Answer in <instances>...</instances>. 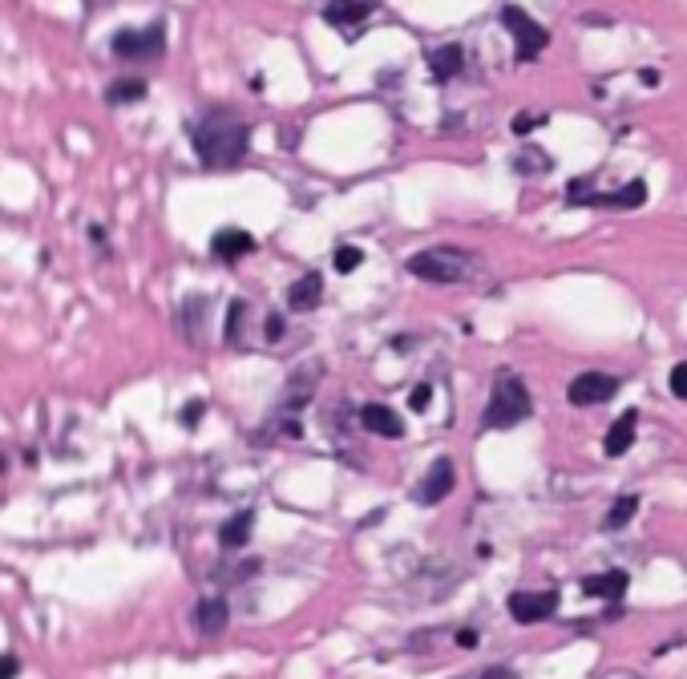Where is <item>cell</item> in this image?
<instances>
[{
  "label": "cell",
  "instance_id": "obj_1",
  "mask_svg": "<svg viewBox=\"0 0 687 679\" xmlns=\"http://www.w3.org/2000/svg\"><path fill=\"white\" fill-rule=\"evenodd\" d=\"M194 154L207 170H227V166H239L247 146H251V126L231 114V110H211L199 118L194 126Z\"/></svg>",
  "mask_w": 687,
  "mask_h": 679
},
{
  "label": "cell",
  "instance_id": "obj_2",
  "mask_svg": "<svg viewBox=\"0 0 687 679\" xmlns=\"http://www.w3.org/2000/svg\"><path fill=\"white\" fill-rule=\"evenodd\" d=\"M526 417H530L526 384H522V376L502 368L498 380H494V393H489V405H485V429H514Z\"/></svg>",
  "mask_w": 687,
  "mask_h": 679
},
{
  "label": "cell",
  "instance_id": "obj_3",
  "mask_svg": "<svg viewBox=\"0 0 687 679\" xmlns=\"http://www.w3.org/2000/svg\"><path fill=\"white\" fill-rule=\"evenodd\" d=\"M469 267H473V259L457 247H429L409 259V271L429 283H461V279H469Z\"/></svg>",
  "mask_w": 687,
  "mask_h": 679
},
{
  "label": "cell",
  "instance_id": "obj_4",
  "mask_svg": "<svg viewBox=\"0 0 687 679\" xmlns=\"http://www.w3.org/2000/svg\"><path fill=\"white\" fill-rule=\"evenodd\" d=\"M110 53L122 57V61H150V57H162L166 53V25L154 21L146 29H118L110 37Z\"/></svg>",
  "mask_w": 687,
  "mask_h": 679
},
{
  "label": "cell",
  "instance_id": "obj_5",
  "mask_svg": "<svg viewBox=\"0 0 687 679\" xmlns=\"http://www.w3.org/2000/svg\"><path fill=\"white\" fill-rule=\"evenodd\" d=\"M502 25L510 29V37H514V45H518V61H534V57L550 45V33H546L530 13L514 9V5L502 9Z\"/></svg>",
  "mask_w": 687,
  "mask_h": 679
},
{
  "label": "cell",
  "instance_id": "obj_6",
  "mask_svg": "<svg viewBox=\"0 0 687 679\" xmlns=\"http://www.w3.org/2000/svg\"><path fill=\"white\" fill-rule=\"evenodd\" d=\"M619 376H611V372H582V376H574L570 380V388H566V397H570V405H578V409H586V405H603V401H611L615 393H619Z\"/></svg>",
  "mask_w": 687,
  "mask_h": 679
},
{
  "label": "cell",
  "instance_id": "obj_7",
  "mask_svg": "<svg viewBox=\"0 0 687 679\" xmlns=\"http://www.w3.org/2000/svg\"><path fill=\"white\" fill-rule=\"evenodd\" d=\"M453 485H457L453 461H449V457H437V461L425 469L421 485L413 490V502H417V506H437V502H445V498L453 494Z\"/></svg>",
  "mask_w": 687,
  "mask_h": 679
},
{
  "label": "cell",
  "instance_id": "obj_8",
  "mask_svg": "<svg viewBox=\"0 0 687 679\" xmlns=\"http://www.w3.org/2000/svg\"><path fill=\"white\" fill-rule=\"evenodd\" d=\"M506 611L514 623H542L558 611V591H514L506 599Z\"/></svg>",
  "mask_w": 687,
  "mask_h": 679
},
{
  "label": "cell",
  "instance_id": "obj_9",
  "mask_svg": "<svg viewBox=\"0 0 687 679\" xmlns=\"http://www.w3.org/2000/svg\"><path fill=\"white\" fill-rule=\"evenodd\" d=\"M255 251V239L247 235V231H239V227H223V231H215V239H211V255L219 259V263H239L243 255H251Z\"/></svg>",
  "mask_w": 687,
  "mask_h": 679
},
{
  "label": "cell",
  "instance_id": "obj_10",
  "mask_svg": "<svg viewBox=\"0 0 687 679\" xmlns=\"http://www.w3.org/2000/svg\"><path fill=\"white\" fill-rule=\"evenodd\" d=\"M320 296H324V275L308 271L287 287V308L291 312H312V308H320Z\"/></svg>",
  "mask_w": 687,
  "mask_h": 679
},
{
  "label": "cell",
  "instance_id": "obj_11",
  "mask_svg": "<svg viewBox=\"0 0 687 679\" xmlns=\"http://www.w3.org/2000/svg\"><path fill=\"white\" fill-rule=\"evenodd\" d=\"M360 425H364L368 433H376V437H392V441L405 437V421L392 413L388 405H364V409H360Z\"/></svg>",
  "mask_w": 687,
  "mask_h": 679
},
{
  "label": "cell",
  "instance_id": "obj_12",
  "mask_svg": "<svg viewBox=\"0 0 687 679\" xmlns=\"http://www.w3.org/2000/svg\"><path fill=\"white\" fill-rule=\"evenodd\" d=\"M643 199H647V186H643V178H631L623 190H611V194H599V190H591L586 194V207H643Z\"/></svg>",
  "mask_w": 687,
  "mask_h": 679
},
{
  "label": "cell",
  "instance_id": "obj_13",
  "mask_svg": "<svg viewBox=\"0 0 687 679\" xmlns=\"http://www.w3.org/2000/svg\"><path fill=\"white\" fill-rule=\"evenodd\" d=\"M231 619V607L227 599L211 595V599H199V607H194V631H203V635H219Z\"/></svg>",
  "mask_w": 687,
  "mask_h": 679
},
{
  "label": "cell",
  "instance_id": "obj_14",
  "mask_svg": "<svg viewBox=\"0 0 687 679\" xmlns=\"http://www.w3.org/2000/svg\"><path fill=\"white\" fill-rule=\"evenodd\" d=\"M627 570H607V574H591V578H582V595L586 599H623L627 591Z\"/></svg>",
  "mask_w": 687,
  "mask_h": 679
},
{
  "label": "cell",
  "instance_id": "obj_15",
  "mask_svg": "<svg viewBox=\"0 0 687 679\" xmlns=\"http://www.w3.org/2000/svg\"><path fill=\"white\" fill-rule=\"evenodd\" d=\"M635 429H639V413H635V409H627V413L607 429L603 453H607V457H623V453L635 445Z\"/></svg>",
  "mask_w": 687,
  "mask_h": 679
},
{
  "label": "cell",
  "instance_id": "obj_16",
  "mask_svg": "<svg viewBox=\"0 0 687 679\" xmlns=\"http://www.w3.org/2000/svg\"><path fill=\"white\" fill-rule=\"evenodd\" d=\"M461 65H465V49H461V45H441V49L429 53V73H433L437 85L453 81V77L461 73Z\"/></svg>",
  "mask_w": 687,
  "mask_h": 679
},
{
  "label": "cell",
  "instance_id": "obj_17",
  "mask_svg": "<svg viewBox=\"0 0 687 679\" xmlns=\"http://www.w3.org/2000/svg\"><path fill=\"white\" fill-rule=\"evenodd\" d=\"M251 530H255V510H239V514H231V518L219 526V542H223L227 550H239V546L251 542Z\"/></svg>",
  "mask_w": 687,
  "mask_h": 679
},
{
  "label": "cell",
  "instance_id": "obj_18",
  "mask_svg": "<svg viewBox=\"0 0 687 679\" xmlns=\"http://www.w3.org/2000/svg\"><path fill=\"white\" fill-rule=\"evenodd\" d=\"M142 97H146V81L142 77H118V81L106 85V102L110 106H134V102H142Z\"/></svg>",
  "mask_w": 687,
  "mask_h": 679
},
{
  "label": "cell",
  "instance_id": "obj_19",
  "mask_svg": "<svg viewBox=\"0 0 687 679\" xmlns=\"http://www.w3.org/2000/svg\"><path fill=\"white\" fill-rule=\"evenodd\" d=\"M376 13V5H340V0H332V5H324V21L328 25H360Z\"/></svg>",
  "mask_w": 687,
  "mask_h": 679
},
{
  "label": "cell",
  "instance_id": "obj_20",
  "mask_svg": "<svg viewBox=\"0 0 687 679\" xmlns=\"http://www.w3.org/2000/svg\"><path fill=\"white\" fill-rule=\"evenodd\" d=\"M635 510H639V498H635V494L619 498V502L607 510V518H603V530H619V526H627V522L635 518Z\"/></svg>",
  "mask_w": 687,
  "mask_h": 679
},
{
  "label": "cell",
  "instance_id": "obj_21",
  "mask_svg": "<svg viewBox=\"0 0 687 679\" xmlns=\"http://www.w3.org/2000/svg\"><path fill=\"white\" fill-rule=\"evenodd\" d=\"M518 174H538V170H546L550 166V158L542 154V150H534V146H522V154H514V162H510Z\"/></svg>",
  "mask_w": 687,
  "mask_h": 679
},
{
  "label": "cell",
  "instance_id": "obj_22",
  "mask_svg": "<svg viewBox=\"0 0 687 679\" xmlns=\"http://www.w3.org/2000/svg\"><path fill=\"white\" fill-rule=\"evenodd\" d=\"M243 320H247V300H231V312H227V340L231 344L243 340Z\"/></svg>",
  "mask_w": 687,
  "mask_h": 679
},
{
  "label": "cell",
  "instance_id": "obj_23",
  "mask_svg": "<svg viewBox=\"0 0 687 679\" xmlns=\"http://www.w3.org/2000/svg\"><path fill=\"white\" fill-rule=\"evenodd\" d=\"M360 263H364V251H360V247H340V251H336V271H340V275L356 271Z\"/></svg>",
  "mask_w": 687,
  "mask_h": 679
},
{
  "label": "cell",
  "instance_id": "obj_24",
  "mask_svg": "<svg viewBox=\"0 0 687 679\" xmlns=\"http://www.w3.org/2000/svg\"><path fill=\"white\" fill-rule=\"evenodd\" d=\"M671 397L687 401V360H679V364L671 368Z\"/></svg>",
  "mask_w": 687,
  "mask_h": 679
},
{
  "label": "cell",
  "instance_id": "obj_25",
  "mask_svg": "<svg viewBox=\"0 0 687 679\" xmlns=\"http://www.w3.org/2000/svg\"><path fill=\"white\" fill-rule=\"evenodd\" d=\"M429 401H433V388H429V384H417V388H413V397H409V409H413V413H425V409H429Z\"/></svg>",
  "mask_w": 687,
  "mask_h": 679
},
{
  "label": "cell",
  "instance_id": "obj_26",
  "mask_svg": "<svg viewBox=\"0 0 687 679\" xmlns=\"http://www.w3.org/2000/svg\"><path fill=\"white\" fill-rule=\"evenodd\" d=\"M461 679H518V671L514 667H485V671H477V675H461Z\"/></svg>",
  "mask_w": 687,
  "mask_h": 679
},
{
  "label": "cell",
  "instance_id": "obj_27",
  "mask_svg": "<svg viewBox=\"0 0 687 679\" xmlns=\"http://www.w3.org/2000/svg\"><path fill=\"white\" fill-rule=\"evenodd\" d=\"M203 413H207V405H203V401H190V405L182 409V417H178V421H182L186 429H194V425L203 421Z\"/></svg>",
  "mask_w": 687,
  "mask_h": 679
},
{
  "label": "cell",
  "instance_id": "obj_28",
  "mask_svg": "<svg viewBox=\"0 0 687 679\" xmlns=\"http://www.w3.org/2000/svg\"><path fill=\"white\" fill-rule=\"evenodd\" d=\"M542 122H546V114H538V118H522V114H518V118L510 122V130H514V134L522 138V134H530V130H538Z\"/></svg>",
  "mask_w": 687,
  "mask_h": 679
},
{
  "label": "cell",
  "instance_id": "obj_29",
  "mask_svg": "<svg viewBox=\"0 0 687 679\" xmlns=\"http://www.w3.org/2000/svg\"><path fill=\"white\" fill-rule=\"evenodd\" d=\"M21 675V659L17 655H0V679H17Z\"/></svg>",
  "mask_w": 687,
  "mask_h": 679
},
{
  "label": "cell",
  "instance_id": "obj_30",
  "mask_svg": "<svg viewBox=\"0 0 687 679\" xmlns=\"http://www.w3.org/2000/svg\"><path fill=\"white\" fill-rule=\"evenodd\" d=\"M263 332H267V340H271V344H275V340H283V316H275V312H271V316H267V324H263Z\"/></svg>",
  "mask_w": 687,
  "mask_h": 679
},
{
  "label": "cell",
  "instance_id": "obj_31",
  "mask_svg": "<svg viewBox=\"0 0 687 679\" xmlns=\"http://www.w3.org/2000/svg\"><path fill=\"white\" fill-rule=\"evenodd\" d=\"M453 639H457L461 647H477V631H469V627H461V631H457Z\"/></svg>",
  "mask_w": 687,
  "mask_h": 679
},
{
  "label": "cell",
  "instance_id": "obj_32",
  "mask_svg": "<svg viewBox=\"0 0 687 679\" xmlns=\"http://www.w3.org/2000/svg\"><path fill=\"white\" fill-rule=\"evenodd\" d=\"M89 235H93V243H97V247H106V231H102V227H97V223L89 227Z\"/></svg>",
  "mask_w": 687,
  "mask_h": 679
},
{
  "label": "cell",
  "instance_id": "obj_33",
  "mask_svg": "<svg viewBox=\"0 0 687 679\" xmlns=\"http://www.w3.org/2000/svg\"><path fill=\"white\" fill-rule=\"evenodd\" d=\"M639 77H643V85H659V73H655V69H643Z\"/></svg>",
  "mask_w": 687,
  "mask_h": 679
},
{
  "label": "cell",
  "instance_id": "obj_34",
  "mask_svg": "<svg viewBox=\"0 0 687 679\" xmlns=\"http://www.w3.org/2000/svg\"><path fill=\"white\" fill-rule=\"evenodd\" d=\"M0 473H5V457H0Z\"/></svg>",
  "mask_w": 687,
  "mask_h": 679
}]
</instances>
